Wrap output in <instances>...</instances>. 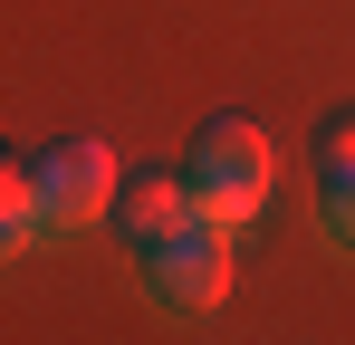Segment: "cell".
I'll use <instances>...</instances> for the list:
<instances>
[{
    "instance_id": "cell-1",
    "label": "cell",
    "mask_w": 355,
    "mask_h": 345,
    "mask_svg": "<svg viewBox=\"0 0 355 345\" xmlns=\"http://www.w3.org/2000/svg\"><path fill=\"white\" fill-rule=\"evenodd\" d=\"M269 172H279V154H269V134H259L250 115H202V134H192V154H182L192 211H202V221H231V230L269 202Z\"/></svg>"
},
{
    "instance_id": "cell-2",
    "label": "cell",
    "mask_w": 355,
    "mask_h": 345,
    "mask_svg": "<svg viewBox=\"0 0 355 345\" xmlns=\"http://www.w3.org/2000/svg\"><path fill=\"white\" fill-rule=\"evenodd\" d=\"M29 172H39V221L49 230H96L116 211V182H125L106 134H58L49 154H29Z\"/></svg>"
},
{
    "instance_id": "cell-3",
    "label": "cell",
    "mask_w": 355,
    "mask_h": 345,
    "mask_svg": "<svg viewBox=\"0 0 355 345\" xmlns=\"http://www.w3.org/2000/svg\"><path fill=\"white\" fill-rule=\"evenodd\" d=\"M135 278L154 288V307H173V317L221 307V297H231V221H192L173 249H154Z\"/></svg>"
},
{
    "instance_id": "cell-4",
    "label": "cell",
    "mask_w": 355,
    "mask_h": 345,
    "mask_svg": "<svg viewBox=\"0 0 355 345\" xmlns=\"http://www.w3.org/2000/svg\"><path fill=\"white\" fill-rule=\"evenodd\" d=\"M106 221H116L125 259L144 269V259H154V249H173V240L202 221V211H192V182H182V163H173V172H125V182H116V211H106Z\"/></svg>"
},
{
    "instance_id": "cell-5",
    "label": "cell",
    "mask_w": 355,
    "mask_h": 345,
    "mask_svg": "<svg viewBox=\"0 0 355 345\" xmlns=\"http://www.w3.org/2000/svg\"><path fill=\"white\" fill-rule=\"evenodd\" d=\"M39 172L19 163V154H0V259H19L29 240H39Z\"/></svg>"
},
{
    "instance_id": "cell-6",
    "label": "cell",
    "mask_w": 355,
    "mask_h": 345,
    "mask_svg": "<svg viewBox=\"0 0 355 345\" xmlns=\"http://www.w3.org/2000/svg\"><path fill=\"white\" fill-rule=\"evenodd\" d=\"M317 230L355 259V163H317Z\"/></svg>"
},
{
    "instance_id": "cell-7",
    "label": "cell",
    "mask_w": 355,
    "mask_h": 345,
    "mask_svg": "<svg viewBox=\"0 0 355 345\" xmlns=\"http://www.w3.org/2000/svg\"><path fill=\"white\" fill-rule=\"evenodd\" d=\"M317 163H355V115H327L317 125Z\"/></svg>"
}]
</instances>
